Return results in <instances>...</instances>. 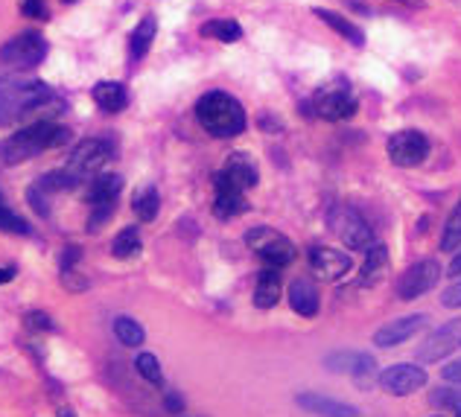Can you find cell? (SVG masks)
<instances>
[{"mask_svg": "<svg viewBox=\"0 0 461 417\" xmlns=\"http://www.w3.org/2000/svg\"><path fill=\"white\" fill-rule=\"evenodd\" d=\"M68 140H70L68 126H59L53 120H35L21 131H15L12 138L0 140V167H15L44 149H59Z\"/></svg>", "mask_w": 461, "mask_h": 417, "instance_id": "obj_1", "label": "cell"}, {"mask_svg": "<svg viewBox=\"0 0 461 417\" xmlns=\"http://www.w3.org/2000/svg\"><path fill=\"white\" fill-rule=\"evenodd\" d=\"M196 120L214 138H236L245 131V108L225 91H207L196 103Z\"/></svg>", "mask_w": 461, "mask_h": 417, "instance_id": "obj_2", "label": "cell"}, {"mask_svg": "<svg viewBox=\"0 0 461 417\" xmlns=\"http://www.w3.org/2000/svg\"><path fill=\"white\" fill-rule=\"evenodd\" d=\"M111 155H114V149H111V143H108V140L85 138V140L76 143V149L70 152L65 173H68V178H70L73 184L88 181V178H96V175H99V169H103V167L111 161Z\"/></svg>", "mask_w": 461, "mask_h": 417, "instance_id": "obj_3", "label": "cell"}, {"mask_svg": "<svg viewBox=\"0 0 461 417\" xmlns=\"http://www.w3.org/2000/svg\"><path fill=\"white\" fill-rule=\"evenodd\" d=\"M327 225H330L333 234L354 251H371L373 245H377L373 228L354 211V207H333V211L327 213Z\"/></svg>", "mask_w": 461, "mask_h": 417, "instance_id": "obj_4", "label": "cell"}, {"mask_svg": "<svg viewBox=\"0 0 461 417\" xmlns=\"http://www.w3.org/2000/svg\"><path fill=\"white\" fill-rule=\"evenodd\" d=\"M245 245H248V248H252L257 257H263L269 266H275V268L289 266L295 257H298L295 242H292L289 237H283L280 231L266 228V225L248 231V234H245Z\"/></svg>", "mask_w": 461, "mask_h": 417, "instance_id": "obj_5", "label": "cell"}, {"mask_svg": "<svg viewBox=\"0 0 461 417\" xmlns=\"http://www.w3.org/2000/svg\"><path fill=\"white\" fill-rule=\"evenodd\" d=\"M313 114L321 120H330V122L354 117L356 114V96L351 94V85L342 79H333L324 85V88H318L313 96Z\"/></svg>", "mask_w": 461, "mask_h": 417, "instance_id": "obj_6", "label": "cell"}, {"mask_svg": "<svg viewBox=\"0 0 461 417\" xmlns=\"http://www.w3.org/2000/svg\"><path fill=\"white\" fill-rule=\"evenodd\" d=\"M47 56V41L39 32H21L0 47V61L12 70H32Z\"/></svg>", "mask_w": 461, "mask_h": 417, "instance_id": "obj_7", "label": "cell"}, {"mask_svg": "<svg viewBox=\"0 0 461 417\" xmlns=\"http://www.w3.org/2000/svg\"><path fill=\"white\" fill-rule=\"evenodd\" d=\"M385 152H389L391 164L403 167V169H412V167H420L423 161H427L429 140H427V134L418 131V129H403V131H394L389 138Z\"/></svg>", "mask_w": 461, "mask_h": 417, "instance_id": "obj_8", "label": "cell"}, {"mask_svg": "<svg viewBox=\"0 0 461 417\" xmlns=\"http://www.w3.org/2000/svg\"><path fill=\"white\" fill-rule=\"evenodd\" d=\"M441 280V266L438 260H420L415 266H409L397 280V295L403 301H415L420 295H427L429 289L438 286Z\"/></svg>", "mask_w": 461, "mask_h": 417, "instance_id": "obj_9", "label": "cell"}, {"mask_svg": "<svg viewBox=\"0 0 461 417\" xmlns=\"http://www.w3.org/2000/svg\"><path fill=\"white\" fill-rule=\"evenodd\" d=\"M380 385L385 394H391V397H409L427 385V371H423L420 365H409V362L391 365L380 374Z\"/></svg>", "mask_w": 461, "mask_h": 417, "instance_id": "obj_10", "label": "cell"}, {"mask_svg": "<svg viewBox=\"0 0 461 417\" xmlns=\"http://www.w3.org/2000/svg\"><path fill=\"white\" fill-rule=\"evenodd\" d=\"M461 348V318H455V321L444 324L438 330H432V333L427 336V341L418 348V359L420 362H438L444 356H450L453 350Z\"/></svg>", "mask_w": 461, "mask_h": 417, "instance_id": "obj_11", "label": "cell"}, {"mask_svg": "<svg viewBox=\"0 0 461 417\" xmlns=\"http://www.w3.org/2000/svg\"><path fill=\"white\" fill-rule=\"evenodd\" d=\"M309 268L321 280H339L351 272V257L345 251L330 248V245H313L309 248Z\"/></svg>", "mask_w": 461, "mask_h": 417, "instance_id": "obj_12", "label": "cell"}, {"mask_svg": "<svg viewBox=\"0 0 461 417\" xmlns=\"http://www.w3.org/2000/svg\"><path fill=\"white\" fill-rule=\"evenodd\" d=\"M423 327H429V318L427 315H406V318H397V321L385 324L377 330V336H373V345L377 348H397L409 341L412 336H418Z\"/></svg>", "mask_w": 461, "mask_h": 417, "instance_id": "obj_13", "label": "cell"}, {"mask_svg": "<svg viewBox=\"0 0 461 417\" xmlns=\"http://www.w3.org/2000/svg\"><path fill=\"white\" fill-rule=\"evenodd\" d=\"M214 184H216V202H214L216 219H234V216H243L248 211V202H245L243 190L236 187L225 173H216Z\"/></svg>", "mask_w": 461, "mask_h": 417, "instance_id": "obj_14", "label": "cell"}, {"mask_svg": "<svg viewBox=\"0 0 461 417\" xmlns=\"http://www.w3.org/2000/svg\"><path fill=\"white\" fill-rule=\"evenodd\" d=\"M324 367L333 374H347V376H371L377 374V359L359 350H336L324 356Z\"/></svg>", "mask_w": 461, "mask_h": 417, "instance_id": "obj_15", "label": "cell"}, {"mask_svg": "<svg viewBox=\"0 0 461 417\" xmlns=\"http://www.w3.org/2000/svg\"><path fill=\"white\" fill-rule=\"evenodd\" d=\"M289 306L304 318H313L318 312V289L309 277H295L289 284Z\"/></svg>", "mask_w": 461, "mask_h": 417, "instance_id": "obj_16", "label": "cell"}, {"mask_svg": "<svg viewBox=\"0 0 461 417\" xmlns=\"http://www.w3.org/2000/svg\"><path fill=\"white\" fill-rule=\"evenodd\" d=\"M295 403L307 411L313 414H321V417H359V411L354 406H347V403H339L333 397H324V394H298Z\"/></svg>", "mask_w": 461, "mask_h": 417, "instance_id": "obj_17", "label": "cell"}, {"mask_svg": "<svg viewBox=\"0 0 461 417\" xmlns=\"http://www.w3.org/2000/svg\"><path fill=\"white\" fill-rule=\"evenodd\" d=\"M222 173H225L243 193H245L248 187H254V184L260 181V173H257L254 158H252V155H245V152H234V155H228L225 169H222Z\"/></svg>", "mask_w": 461, "mask_h": 417, "instance_id": "obj_18", "label": "cell"}, {"mask_svg": "<svg viewBox=\"0 0 461 417\" xmlns=\"http://www.w3.org/2000/svg\"><path fill=\"white\" fill-rule=\"evenodd\" d=\"M123 187V178L117 173H99L96 178H91L88 190H85V199L91 204H114Z\"/></svg>", "mask_w": 461, "mask_h": 417, "instance_id": "obj_19", "label": "cell"}, {"mask_svg": "<svg viewBox=\"0 0 461 417\" xmlns=\"http://www.w3.org/2000/svg\"><path fill=\"white\" fill-rule=\"evenodd\" d=\"M91 94H94V103L108 114H117L129 105V91L123 88L120 82H99V85H94Z\"/></svg>", "mask_w": 461, "mask_h": 417, "instance_id": "obj_20", "label": "cell"}, {"mask_svg": "<svg viewBox=\"0 0 461 417\" xmlns=\"http://www.w3.org/2000/svg\"><path fill=\"white\" fill-rule=\"evenodd\" d=\"M280 289H283V284H280V275L275 272V268L260 272L257 286H254V306L257 310H272L280 298Z\"/></svg>", "mask_w": 461, "mask_h": 417, "instance_id": "obj_21", "label": "cell"}, {"mask_svg": "<svg viewBox=\"0 0 461 417\" xmlns=\"http://www.w3.org/2000/svg\"><path fill=\"white\" fill-rule=\"evenodd\" d=\"M132 211L134 216L141 219V222H155L158 219V211H161V195L152 184H143V187L134 190L132 195Z\"/></svg>", "mask_w": 461, "mask_h": 417, "instance_id": "obj_22", "label": "cell"}, {"mask_svg": "<svg viewBox=\"0 0 461 417\" xmlns=\"http://www.w3.org/2000/svg\"><path fill=\"white\" fill-rule=\"evenodd\" d=\"M316 18H321L333 32H339L345 41H351L354 47H362L365 44V35L359 32V27H354L347 18H342L339 12H330V9H316Z\"/></svg>", "mask_w": 461, "mask_h": 417, "instance_id": "obj_23", "label": "cell"}, {"mask_svg": "<svg viewBox=\"0 0 461 417\" xmlns=\"http://www.w3.org/2000/svg\"><path fill=\"white\" fill-rule=\"evenodd\" d=\"M385 266H389V251H385V245H373L365 257V266H362V277H359V284L362 286H377L380 277L385 275Z\"/></svg>", "mask_w": 461, "mask_h": 417, "instance_id": "obj_24", "label": "cell"}, {"mask_svg": "<svg viewBox=\"0 0 461 417\" xmlns=\"http://www.w3.org/2000/svg\"><path fill=\"white\" fill-rule=\"evenodd\" d=\"M141 248H143V242H141L138 228H123L114 237V242H111V254H114L117 260H132V257L141 254Z\"/></svg>", "mask_w": 461, "mask_h": 417, "instance_id": "obj_25", "label": "cell"}, {"mask_svg": "<svg viewBox=\"0 0 461 417\" xmlns=\"http://www.w3.org/2000/svg\"><path fill=\"white\" fill-rule=\"evenodd\" d=\"M114 336L120 339V345H126V348H141L143 341H146V330L134 321V318L129 315H120L114 318Z\"/></svg>", "mask_w": 461, "mask_h": 417, "instance_id": "obj_26", "label": "cell"}, {"mask_svg": "<svg viewBox=\"0 0 461 417\" xmlns=\"http://www.w3.org/2000/svg\"><path fill=\"white\" fill-rule=\"evenodd\" d=\"M155 32H158V23H155V18H143V21L138 23V27H134L132 39H129V50H132V58H141V56H146L149 44H152V39H155Z\"/></svg>", "mask_w": 461, "mask_h": 417, "instance_id": "obj_27", "label": "cell"}, {"mask_svg": "<svg viewBox=\"0 0 461 417\" xmlns=\"http://www.w3.org/2000/svg\"><path fill=\"white\" fill-rule=\"evenodd\" d=\"M202 35H207V39H219V41H236L243 35V30H240V23L231 21V18H216V21L205 23Z\"/></svg>", "mask_w": 461, "mask_h": 417, "instance_id": "obj_28", "label": "cell"}, {"mask_svg": "<svg viewBox=\"0 0 461 417\" xmlns=\"http://www.w3.org/2000/svg\"><path fill=\"white\" fill-rule=\"evenodd\" d=\"M455 248H461V202L453 207L441 237V251H455Z\"/></svg>", "mask_w": 461, "mask_h": 417, "instance_id": "obj_29", "label": "cell"}, {"mask_svg": "<svg viewBox=\"0 0 461 417\" xmlns=\"http://www.w3.org/2000/svg\"><path fill=\"white\" fill-rule=\"evenodd\" d=\"M134 367H138V374L149 385H164V371H161V362L155 359V353H138Z\"/></svg>", "mask_w": 461, "mask_h": 417, "instance_id": "obj_30", "label": "cell"}, {"mask_svg": "<svg viewBox=\"0 0 461 417\" xmlns=\"http://www.w3.org/2000/svg\"><path fill=\"white\" fill-rule=\"evenodd\" d=\"M0 231H6V234H18V237L32 234L30 225L23 222V219H21L15 211H12V207H6L3 195H0Z\"/></svg>", "mask_w": 461, "mask_h": 417, "instance_id": "obj_31", "label": "cell"}, {"mask_svg": "<svg viewBox=\"0 0 461 417\" xmlns=\"http://www.w3.org/2000/svg\"><path fill=\"white\" fill-rule=\"evenodd\" d=\"M47 187H44V184L39 181V184H32V187L27 190V202H30V207H32V211L35 213H39L41 219H47L50 216V199H47Z\"/></svg>", "mask_w": 461, "mask_h": 417, "instance_id": "obj_32", "label": "cell"}, {"mask_svg": "<svg viewBox=\"0 0 461 417\" xmlns=\"http://www.w3.org/2000/svg\"><path fill=\"white\" fill-rule=\"evenodd\" d=\"M429 400H432V406L461 411V388H438V391H432Z\"/></svg>", "mask_w": 461, "mask_h": 417, "instance_id": "obj_33", "label": "cell"}, {"mask_svg": "<svg viewBox=\"0 0 461 417\" xmlns=\"http://www.w3.org/2000/svg\"><path fill=\"white\" fill-rule=\"evenodd\" d=\"M23 324H27L30 330H39V333H50V330H56L53 318H50L47 312H41V310H32V312L23 315Z\"/></svg>", "mask_w": 461, "mask_h": 417, "instance_id": "obj_34", "label": "cell"}, {"mask_svg": "<svg viewBox=\"0 0 461 417\" xmlns=\"http://www.w3.org/2000/svg\"><path fill=\"white\" fill-rule=\"evenodd\" d=\"M61 286L68 292H85L88 289V280H85L76 268H61Z\"/></svg>", "mask_w": 461, "mask_h": 417, "instance_id": "obj_35", "label": "cell"}, {"mask_svg": "<svg viewBox=\"0 0 461 417\" xmlns=\"http://www.w3.org/2000/svg\"><path fill=\"white\" fill-rule=\"evenodd\" d=\"M94 211H91V219H88V231H96V228H103L111 213H114V204H91Z\"/></svg>", "mask_w": 461, "mask_h": 417, "instance_id": "obj_36", "label": "cell"}, {"mask_svg": "<svg viewBox=\"0 0 461 417\" xmlns=\"http://www.w3.org/2000/svg\"><path fill=\"white\" fill-rule=\"evenodd\" d=\"M441 303L447 306V310H461V280H455V284L444 292Z\"/></svg>", "mask_w": 461, "mask_h": 417, "instance_id": "obj_37", "label": "cell"}, {"mask_svg": "<svg viewBox=\"0 0 461 417\" xmlns=\"http://www.w3.org/2000/svg\"><path fill=\"white\" fill-rule=\"evenodd\" d=\"M21 12H23V15H27V18H47V9H44V0H23V3H21Z\"/></svg>", "mask_w": 461, "mask_h": 417, "instance_id": "obj_38", "label": "cell"}, {"mask_svg": "<svg viewBox=\"0 0 461 417\" xmlns=\"http://www.w3.org/2000/svg\"><path fill=\"white\" fill-rule=\"evenodd\" d=\"M79 254H82L79 245H68L65 254H61V268H73V266H76L79 263Z\"/></svg>", "mask_w": 461, "mask_h": 417, "instance_id": "obj_39", "label": "cell"}, {"mask_svg": "<svg viewBox=\"0 0 461 417\" xmlns=\"http://www.w3.org/2000/svg\"><path fill=\"white\" fill-rule=\"evenodd\" d=\"M441 376L447 379V383H458V385H461V359H455V362H450V365H444Z\"/></svg>", "mask_w": 461, "mask_h": 417, "instance_id": "obj_40", "label": "cell"}, {"mask_svg": "<svg viewBox=\"0 0 461 417\" xmlns=\"http://www.w3.org/2000/svg\"><path fill=\"white\" fill-rule=\"evenodd\" d=\"M257 122H260V129H269V131H280V129H283L278 120L272 122V114H260V120H257Z\"/></svg>", "mask_w": 461, "mask_h": 417, "instance_id": "obj_41", "label": "cell"}, {"mask_svg": "<svg viewBox=\"0 0 461 417\" xmlns=\"http://www.w3.org/2000/svg\"><path fill=\"white\" fill-rule=\"evenodd\" d=\"M164 406H167L170 411H181V409H184V400H181L178 394H167V400H164Z\"/></svg>", "mask_w": 461, "mask_h": 417, "instance_id": "obj_42", "label": "cell"}, {"mask_svg": "<svg viewBox=\"0 0 461 417\" xmlns=\"http://www.w3.org/2000/svg\"><path fill=\"white\" fill-rule=\"evenodd\" d=\"M12 275H15V272H12V268H0V286H3V284H9V280H12Z\"/></svg>", "mask_w": 461, "mask_h": 417, "instance_id": "obj_43", "label": "cell"}, {"mask_svg": "<svg viewBox=\"0 0 461 417\" xmlns=\"http://www.w3.org/2000/svg\"><path fill=\"white\" fill-rule=\"evenodd\" d=\"M450 275H453V277H458V275H461V254H458L455 260H453V266H450Z\"/></svg>", "mask_w": 461, "mask_h": 417, "instance_id": "obj_44", "label": "cell"}, {"mask_svg": "<svg viewBox=\"0 0 461 417\" xmlns=\"http://www.w3.org/2000/svg\"><path fill=\"white\" fill-rule=\"evenodd\" d=\"M59 417H76V414H73V409H68V406H61V409H59Z\"/></svg>", "mask_w": 461, "mask_h": 417, "instance_id": "obj_45", "label": "cell"}, {"mask_svg": "<svg viewBox=\"0 0 461 417\" xmlns=\"http://www.w3.org/2000/svg\"><path fill=\"white\" fill-rule=\"evenodd\" d=\"M397 3H403V6H420L423 0H397Z\"/></svg>", "mask_w": 461, "mask_h": 417, "instance_id": "obj_46", "label": "cell"}, {"mask_svg": "<svg viewBox=\"0 0 461 417\" xmlns=\"http://www.w3.org/2000/svg\"><path fill=\"white\" fill-rule=\"evenodd\" d=\"M61 3H73V0H61Z\"/></svg>", "mask_w": 461, "mask_h": 417, "instance_id": "obj_47", "label": "cell"}, {"mask_svg": "<svg viewBox=\"0 0 461 417\" xmlns=\"http://www.w3.org/2000/svg\"><path fill=\"white\" fill-rule=\"evenodd\" d=\"M458 417H461V411H458Z\"/></svg>", "mask_w": 461, "mask_h": 417, "instance_id": "obj_48", "label": "cell"}]
</instances>
